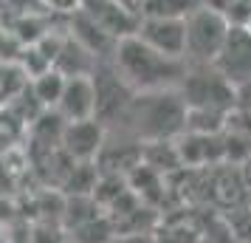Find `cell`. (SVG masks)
Returning a JSON list of instances; mask_svg holds the SVG:
<instances>
[{"label": "cell", "instance_id": "cell-1", "mask_svg": "<svg viewBox=\"0 0 251 243\" xmlns=\"http://www.w3.org/2000/svg\"><path fill=\"white\" fill-rule=\"evenodd\" d=\"M110 65L133 93L172 91L181 85L183 74H186V59L164 57L158 51H152L147 43H141L136 34L116 43Z\"/></svg>", "mask_w": 251, "mask_h": 243}, {"label": "cell", "instance_id": "cell-2", "mask_svg": "<svg viewBox=\"0 0 251 243\" xmlns=\"http://www.w3.org/2000/svg\"><path fill=\"white\" fill-rule=\"evenodd\" d=\"M122 122L136 133V139L141 144L175 141L183 133L186 105H183L178 88H172V91L133 93Z\"/></svg>", "mask_w": 251, "mask_h": 243}, {"label": "cell", "instance_id": "cell-3", "mask_svg": "<svg viewBox=\"0 0 251 243\" xmlns=\"http://www.w3.org/2000/svg\"><path fill=\"white\" fill-rule=\"evenodd\" d=\"M186 110H217L231 113L234 110V85L215 68V65H189L178 85Z\"/></svg>", "mask_w": 251, "mask_h": 243}, {"label": "cell", "instance_id": "cell-4", "mask_svg": "<svg viewBox=\"0 0 251 243\" xmlns=\"http://www.w3.org/2000/svg\"><path fill=\"white\" fill-rule=\"evenodd\" d=\"M228 28L226 17L209 9H195L186 20H183V31H186V51L183 59L189 65H215L220 48L226 43Z\"/></svg>", "mask_w": 251, "mask_h": 243}, {"label": "cell", "instance_id": "cell-5", "mask_svg": "<svg viewBox=\"0 0 251 243\" xmlns=\"http://www.w3.org/2000/svg\"><path fill=\"white\" fill-rule=\"evenodd\" d=\"M107 128L99 119H82V122H65L59 144L71 162H96L104 150Z\"/></svg>", "mask_w": 251, "mask_h": 243}, {"label": "cell", "instance_id": "cell-6", "mask_svg": "<svg viewBox=\"0 0 251 243\" xmlns=\"http://www.w3.org/2000/svg\"><path fill=\"white\" fill-rule=\"evenodd\" d=\"M136 37L141 40V43H147L152 51L164 54V57L183 59V51H186V31H183V20L138 17Z\"/></svg>", "mask_w": 251, "mask_h": 243}, {"label": "cell", "instance_id": "cell-7", "mask_svg": "<svg viewBox=\"0 0 251 243\" xmlns=\"http://www.w3.org/2000/svg\"><path fill=\"white\" fill-rule=\"evenodd\" d=\"M215 68L226 77L234 88L251 82V31L228 28V37L215 59Z\"/></svg>", "mask_w": 251, "mask_h": 243}, {"label": "cell", "instance_id": "cell-8", "mask_svg": "<svg viewBox=\"0 0 251 243\" xmlns=\"http://www.w3.org/2000/svg\"><path fill=\"white\" fill-rule=\"evenodd\" d=\"M181 167H217L226 162L223 133H189L183 130L175 139Z\"/></svg>", "mask_w": 251, "mask_h": 243}, {"label": "cell", "instance_id": "cell-9", "mask_svg": "<svg viewBox=\"0 0 251 243\" xmlns=\"http://www.w3.org/2000/svg\"><path fill=\"white\" fill-rule=\"evenodd\" d=\"M79 9L102 28L104 34L113 37L116 43L136 34L138 14L133 9H127L125 3H119V0H82Z\"/></svg>", "mask_w": 251, "mask_h": 243}, {"label": "cell", "instance_id": "cell-10", "mask_svg": "<svg viewBox=\"0 0 251 243\" xmlns=\"http://www.w3.org/2000/svg\"><path fill=\"white\" fill-rule=\"evenodd\" d=\"M65 122L96 119V88L91 77H65V88L54 108Z\"/></svg>", "mask_w": 251, "mask_h": 243}, {"label": "cell", "instance_id": "cell-11", "mask_svg": "<svg viewBox=\"0 0 251 243\" xmlns=\"http://www.w3.org/2000/svg\"><path fill=\"white\" fill-rule=\"evenodd\" d=\"M201 0H141L138 17H161V20H186Z\"/></svg>", "mask_w": 251, "mask_h": 243}, {"label": "cell", "instance_id": "cell-12", "mask_svg": "<svg viewBox=\"0 0 251 243\" xmlns=\"http://www.w3.org/2000/svg\"><path fill=\"white\" fill-rule=\"evenodd\" d=\"M62 88H65V77H62L57 68H48V71L37 74L34 80H31V93H34V99L43 105V108H51V110L57 108Z\"/></svg>", "mask_w": 251, "mask_h": 243}, {"label": "cell", "instance_id": "cell-13", "mask_svg": "<svg viewBox=\"0 0 251 243\" xmlns=\"http://www.w3.org/2000/svg\"><path fill=\"white\" fill-rule=\"evenodd\" d=\"M152 243H198V229L186 223H167L152 232Z\"/></svg>", "mask_w": 251, "mask_h": 243}, {"label": "cell", "instance_id": "cell-14", "mask_svg": "<svg viewBox=\"0 0 251 243\" xmlns=\"http://www.w3.org/2000/svg\"><path fill=\"white\" fill-rule=\"evenodd\" d=\"M28 243H74L65 226H57V223H37L31 235H28Z\"/></svg>", "mask_w": 251, "mask_h": 243}, {"label": "cell", "instance_id": "cell-15", "mask_svg": "<svg viewBox=\"0 0 251 243\" xmlns=\"http://www.w3.org/2000/svg\"><path fill=\"white\" fill-rule=\"evenodd\" d=\"M223 17L231 28H246L251 20V0H231Z\"/></svg>", "mask_w": 251, "mask_h": 243}, {"label": "cell", "instance_id": "cell-16", "mask_svg": "<svg viewBox=\"0 0 251 243\" xmlns=\"http://www.w3.org/2000/svg\"><path fill=\"white\" fill-rule=\"evenodd\" d=\"M107 243H152V232H116Z\"/></svg>", "mask_w": 251, "mask_h": 243}, {"label": "cell", "instance_id": "cell-17", "mask_svg": "<svg viewBox=\"0 0 251 243\" xmlns=\"http://www.w3.org/2000/svg\"><path fill=\"white\" fill-rule=\"evenodd\" d=\"M234 110L251 113V82H243L234 88Z\"/></svg>", "mask_w": 251, "mask_h": 243}, {"label": "cell", "instance_id": "cell-18", "mask_svg": "<svg viewBox=\"0 0 251 243\" xmlns=\"http://www.w3.org/2000/svg\"><path fill=\"white\" fill-rule=\"evenodd\" d=\"M51 12H59V14H74V12H79V6H82V0H43Z\"/></svg>", "mask_w": 251, "mask_h": 243}, {"label": "cell", "instance_id": "cell-19", "mask_svg": "<svg viewBox=\"0 0 251 243\" xmlns=\"http://www.w3.org/2000/svg\"><path fill=\"white\" fill-rule=\"evenodd\" d=\"M237 167H240V178H243V189H246V204L251 207V156Z\"/></svg>", "mask_w": 251, "mask_h": 243}, {"label": "cell", "instance_id": "cell-20", "mask_svg": "<svg viewBox=\"0 0 251 243\" xmlns=\"http://www.w3.org/2000/svg\"><path fill=\"white\" fill-rule=\"evenodd\" d=\"M228 3H231V0H201V6H203V9H209V12H217V14H226Z\"/></svg>", "mask_w": 251, "mask_h": 243}, {"label": "cell", "instance_id": "cell-21", "mask_svg": "<svg viewBox=\"0 0 251 243\" xmlns=\"http://www.w3.org/2000/svg\"><path fill=\"white\" fill-rule=\"evenodd\" d=\"M0 243H12V238H9L6 232H0Z\"/></svg>", "mask_w": 251, "mask_h": 243}, {"label": "cell", "instance_id": "cell-22", "mask_svg": "<svg viewBox=\"0 0 251 243\" xmlns=\"http://www.w3.org/2000/svg\"><path fill=\"white\" fill-rule=\"evenodd\" d=\"M246 31H251V20H249V26H246Z\"/></svg>", "mask_w": 251, "mask_h": 243}]
</instances>
